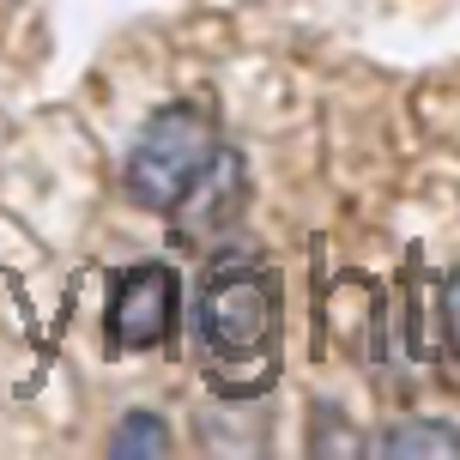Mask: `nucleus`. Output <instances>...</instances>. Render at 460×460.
I'll return each instance as SVG.
<instances>
[{
	"mask_svg": "<svg viewBox=\"0 0 460 460\" xmlns=\"http://www.w3.org/2000/svg\"><path fill=\"white\" fill-rule=\"evenodd\" d=\"M110 345L115 351H158L182 322V279L170 261H134L110 279Z\"/></svg>",
	"mask_w": 460,
	"mask_h": 460,
	"instance_id": "obj_3",
	"label": "nucleus"
},
{
	"mask_svg": "<svg viewBox=\"0 0 460 460\" xmlns=\"http://www.w3.org/2000/svg\"><path fill=\"white\" fill-rule=\"evenodd\" d=\"M376 455H388V460L442 455V460H455L460 455V424H448V418H400V424H388L376 437Z\"/></svg>",
	"mask_w": 460,
	"mask_h": 460,
	"instance_id": "obj_5",
	"label": "nucleus"
},
{
	"mask_svg": "<svg viewBox=\"0 0 460 460\" xmlns=\"http://www.w3.org/2000/svg\"><path fill=\"white\" fill-rule=\"evenodd\" d=\"M243 207H249V170H243V158L230 146H218L212 164L182 188V200L164 212L170 230H176L170 243H182V249H218L230 230L243 225Z\"/></svg>",
	"mask_w": 460,
	"mask_h": 460,
	"instance_id": "obj_4",
	"label": "nucleus"
},
{
	"mask_svg": "<svg viewBox=\"0 0 460 460\" xmlns=\"http://www.w3.org/2000/svg\"><path fill=\"white\" fill-rule=\"evenodd\" d=\"M110 455L115 460H152V455H170V430H164L158 412H128L115 424L110 437Z\"/></svg>",
	"mask_w": 460,
	"mask_h": 460,
	"instance_id": "obj_7",
	"label": "nucleus"
},
{
	"mask_svg": "<svg viewBox=\"0 0 460 460\" xmlns=\"http://www.w3.org/2000/svg\"><path fill=\"white\" fill-rule=\"evenodd\" d=\"M437 340H442V351L460 364V267L442 279V291H437Z\"/></svg>",
	"mask_w": 460,
	"mask_h": 460,
	"instance_id": "obj_8",
	"label": "nucleus"
},
{
	"mask_svg": "<svg viewBox=\"0 0 460 460\" xmlns=\"http://www.w3.org/2000/svg\"><path fill=\"white\" fill-rule=\"evenodd\" d=\"M400 297H406V327H400V345H406V358H418V364H430L442 351L437 327L424 322V249L406 254V273H400Z\"/></svg>",
	"mask_w": 460,
	"mask_h": 460,
	"instance_id": "obj_6",
	"label": "nucleus"
},
{
	"mask_svg": "<svg viewBox=\"0 0 460 460\" xmlns=\"http://www.w3.org/2000/svg\"><path fill=\"white\" fill-rule=\"evenodd\" d=\"M194 345L218 400H261L285 369V297L279 273L254 254H212L194 291Z\"/></svg>",
	"mask_w": 460,
	"mask_h": 460,
	"instance_id": "obj_1",
	"label": "nucleus"
},
{
	"mask_svg": "<svg viewBox=\"0 0 460 460\" xmlns=\"http://www.w3.org/2000/svg\"><path fill=\"white\" fill-rule=\"evenodd\" d=\"M225 139H218V115L207 103H164L146 128H139L134 152H128V170H121V188L139 212H170L182 200V188L212 164Z\"/></svg>",
	"mask_w": 460,
	"mask_h": 460,
	"instance_id": "obj_2",
	"label": "nucleus"
}]
</instances>
